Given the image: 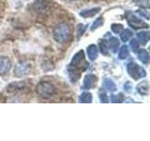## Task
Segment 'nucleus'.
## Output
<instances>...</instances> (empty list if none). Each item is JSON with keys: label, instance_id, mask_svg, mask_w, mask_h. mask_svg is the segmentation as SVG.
I'll return each mask as SVG.
<instances>
[{"label": "nucleus", "instance_id": "obj_21", "mask_svg": "<svg viewBox=\"0 0 150 141\" xmlns=\"http://www.w3.org/2000/svg\"><path fill=\"white\" fill-rule=\"evenodd\" d=\"M103 25V18L102 17H98L97 20H95L93 22L92 26L90 27V30L91 31H95L96 29H98V27H100Z\"/></svg>", "mask_w": 150, "mask_h": 141}, {"label": "nucleus", "instance_id": "obj_14", "mask_svg": "<svg viewBox=\"0 0 150 141\" xmlns=\"http://www.w3.org/2000/svg\"><path fill=\"white\" fill-rule=\"evenodd\" d=\"M138 59L143 62L144 64H148L149 63V54L145 49H141L138 51Z\"/></svg>", "mask_w": 150, "mask_h": 141}, {"label": "nucleus", "instance_id": "obj_26", "mask_svg": "<svg viewBox=\"0 0 150 141\" xmlns=\"http://www.w3.org/2000/svg\"><path fill=\"white\" fill-rule=\"evenodd\" d=\"M138 14H140V16L142 17H144L146 20H149V11L148 9H139V11H137Z\"/></svg>", "mask_w": 150, "mask_h": 141}, {"label": "nucleus", "instance_id": "obj_22", "mask_svg": "<svg viewBox=\"0 0 150 141\" xmlns=\"http://www.w3.org/2000/svg\"><path fill=\"white\" fill-rule=\"evenodd\" d=\"M111 29L112 31L115 33V34H120L122 32V30L124 29V26L123 25H121V24H112L111 26Z\"/></svg>", "mask_w": 150, "mask_h": 141}, {"label": "nucleus", "instance_id": "obj_12", "mask_svg": "<svg viewBox=\"0 0 150 141\" xmlns=\"http://www.w3.org/2000/svg\"><path fill=\"white\" fill-rule=\"evenodd\" d=\"M23 87H25V82H12L8 84V86L7 87V90L11 93L21 90L22 88H23Z\"/></svg>", "mask_w": 150, "mask_h": 141}, {"label": "nucleus", "instance_id": "obj_16", "mask_svg": "<svg viewBox=\"0 0 150 141\" xmlns=\"http://www.w3.org/2000/svg\"><path fill=\"white\" fill-rule=\"evenodd\" d=\"M119 44H120L119 40L116 39L115 37L110 38L109 41H108V46H109V49L112 50V53H115V52L117 51V49H118V47H119Z\"/></svg>", "mask_w": 150, "mask_h": 141}, {"label": "nucleus", "instance_id": "obj_19", "mask_svg": "<svg viewBox=\"0 0 150 141\" xmlns=\"http://www.w3.org/2000/svg\"><path fill=\"white\" fill-rule=\"evenodd\" d=\"M131 37H132V31L129 29H123L120 33V39L124 42L128 41Z\"/></svg>", "mask_w": 150, "mask_h": 141}, {"label": "nucleus", "instance_id": "obj_23", "mask_svg": "<svg viewBox=\"0 0 150 141\" xmlns=\"http://www.w3.org/2000/svg\"><path fill=\"white\" fill-rule=\"evenodd\" d=\"M100 51L101 53L104 55V56H107L108 53H109V46H108V42L103 40L100 42Z\"/></svg>", "mask_w": 150, "mask_h": 141}, {"label": "nucleus", "instance_id": "obj_28", "mask_svg": "<svg viewBox=\"0 0 150 141\" xmlns=\"http://www.w3.org/2000/svg\"><path fill=\"white\" fill-rule=\"evenodd\" d=\"M130 47H131V50H132L134 53L137 52L139 50V41L138 40H132L130 41Z\"/></svg>", "mask_w": 150, "mask_h": 141}, {"label": "nucleus", "instance_id": "obj_13", "mask_svg": "<svg viewBox=\"0 0 150 141\" xmlns=\"http://www.w3.org/2000/svg\"><path fill=\"white\" fill-rule=\"evenodd\" d=\"M137 90L141 95H148L149 93V83L148 81H143L137 86Z\"/></svg>", "mask_w": 150, "mask_h": 141}, {"label": "nucleus", "instance_id": "obj_20", "mask_svg": "<svg viewBox=\"0 0 150 141\" xmlns=\"http://www.w3.org/2000/svg\"><path fill=\"white\" fill-rule=\"evenodd\" d=\"M125 100L124 94L123 93H118V94H112L111 96V102L114 103H123Z\"/></svg>", "mask_w": 150, "mask_h": 141}, {"label": "nucleus", "instance_id": "obj_5", "mask_svg": "<svg viewBox=\"0 0 150 141\" xmlns=\"http://www.w3.org/2000/svg\"><path fill=\"white\" fill-rule=\"evenodd\" d=\"M127 22L133 29H141V28H148L149 26L147 23L144 22L142 19L137 17L134 13L129 12L127 15Z\"/></svg>", "mask_w": 150, "mask_h": 141}, {"label": "nucleus", "instance_id": "obj_4", "mask_svg": "<svg viewBox=\"0 0 150 141\" xmlns=\"http://www.w3.org/2000/svg\"><path fill=\"white\" fill-rule=\"evenodd\" d=\"M54 87L49 82H40L37 86V93L42 98H50L54 94Z\"/></svg>", "mask_w": 150, "mask_h": 141}, {"label": "nucleus", "instance_id": "obj_25", "mask_svg": "<svg viewBox=\"0 0 150 141\" xmlns=\"http://www.w3.org/2000/svg\"><path fill=\"white\" fill-rule=\"evenodd\" d=\"M86 26H83V24H79V26L77 27V39L78 40L83 35V33L86 32Z\"/></svg>", "mask_w": 150, "mask_h": 141}, {"label": "nucleus", "instance_id": "obj_2", "mask_svg": "<svg viewBox=\"0 0 150 141\" xmlns=\"http://www.w3.org/2000/svg\"><path fill=\"white\" fill-rule=\"evenodd\" d=\"M70 27L68 24H59L54 29V38L58 43L64 44L70 38Z\"/></svg>", "mask_w": 150, "mask_h": 141}, {"label": "nucleus", "instance_id": "obj_1", "mask_svg": "<svg viewBox=\"0 0 150 141\" xmlns=\"http://www.w3.org/2000/svg\"><path fill=\"white\" fill-rule=\"evenodd\" d=\"M86 67L87 63L86 61L84 53L83 50H80L73 56L68 67V73L70 81L72 83H76L81 77L82 73L86 70Z\"/></svg>", "mask_w": 150, "mask_h": 141}, {"label": "nucleus", "instance_id": "obj_9", "mask_svg": "<svg viewBox=\"0 0 150 141\" xmlns=\"http://www.w3.org/2000/svg\"><path fill=\"white\" fill-rule=\"evenodd\" d=\"M100 8H91V9H83L79 12L80 16L83 17V18H91L96 16L98 13L100 12Z\"/></svg>", "mask_w": 150, "mask_h": 141}, {"label": "nucleus", "instance_id": "obj_7", "mask_svg": "<svg viewBox=\"0 0 150 141\" xmlns=\"http://www.w3.org/2000/svg\"><path fill=\"white\" fill-rule=\"evenodd\" d=\"M97 82H98V77L96 75L89 73V74L86 75V77L83 79V89H91L93 88H95Z\"/></svg>", "mask_w": 150, "mask_h": 141}, {"label": "nucleus", "instance_id": "obj_24", "mask_svg": "<svg viewBox=\"0 0 150 141\" xmlns=\"http://www.w3.org/2000/svg\"><path fill=\"white\" fill-rule=\"evenodd\" d=\"M135 4L142 9H149V0H136Z\"/></svg>", "mask_w": 150, "mask_h": 141}, {"label": "nucleus", "instance_id": "obj_17", "mask_svg": "<svg viewBox=\"0 0 150 141\" xmlns=\"http://www.w3.org/2000/svg\"><path fill=\"white\" fill-rule=\"evenodd\" d=\"M93 101V96L90 92H83L79 96V102L83 103H90Z\"/></svg>", "mask_w": 150, "mask_h": 141}, {"label": "nucleus", "instance_id": "obj_6", "mask_svg": "<svg viewBox=\"0 0 150 141\" xmlns=\"http://www.w3.org/2000/svg\"><path fill=\"white\" fill-rule=\"evenodd\" d=\"M31 70V65L27 62H20L15 66L14 70V75L16 77L25 76L27 73H29Z\"/></svg>", "mask_w": 150, "mask_h": 141}, {"label": "nucleus", "instance_id": "obj_15", "mask_svg": "<svg viewBox=\"0 0 150 141\" xmlns=\"http://www.w3.org/2000/svg\"><path fill=\"white\" fill-rule=\"evenodd\" d=\"M137 38H138V41L140 42L141 44L145 45L149 41V31H142L139 32L137 34Z\"/></svg>", "mask_w": 150, "mask_h": 141}, {"label": "nucleus", "instance_id": "obj_3", "mask_svg": "<svg viewBox=\"0 0 150 141\" xmlns=\"http://www.w3.org/2000/svg\"><path fill=\"white\" fill-rule=\"evenodd\" d=\"M127 72L129 74V76L134 80H139L146 75L145 70L134 62H129L127 65Z\"/></svg>", "mask_w": 150, "mask_h": 141}, {"label": "nucleus", "instance_id": "obj_11", "mask_svg": "<svg viewBox=\"0 0 150 141\" xmlns=\"http://www.w3.org/2000/svg\"><path fill=\"white\" fill-rule=\"evenodd\" d=\"M102 86L105 89H107L108 91H111V92H115V91H116V89H117L115 83L110 78H105L104 80H103Z\"/></svg>", "mask_w": 150, "mask_h": 141}, {"label": "nucleus", "instance_id": "obj_10", "mask_svg": "<svg viewBox=\"0 0 150 141\" xmlns=\"http://www.w3.org/2000/svg\"><path fill=\"white\" fill-rule=\"evenodd\" d=\"M87 52V55H88V58L91 61L96 60V58H98V46L95 44H90L86 49Z\"/></svg>", "mask_w": 150, "mask_h": 141}, {"label": "nucleus", "instance_id": "obj_29", "mask_svg": "<svg viewBox=\"0 0 150 141\" xmlns=\"http://www.w3.org/2000/svg\"><path fill=\"white\" fill-rule=\"evenodd\" d=\"M100 102L102 103H107L108 102H109L106 92H104V91H100Z\"/></svg>", "mask_w": 150, "mask_h": 141}, {"label": "nucleus", "instance_id": "obj_18", "mask_svg": "<svg viewBox=\"0 0 150 141\" xmlns=\"http://www.w3.org/2000/svg\"><path fill=\"white\" fill-rule=\"evenodd\" d=\"M129 55V47L127 45H122L119 49L118 52V58L123 60L125 58H127Z\"/></svg>", "mask_w": 150, "mask_h": 141}, {"label": "nucleus", "instance_id": "obj_8", "mask_svg": "<svg viewBox=\"0 0 150 141\" xmlns=\"http://www.w3.org/2000/svg\"><path fill=\"white\" fill-rule=\"evenodd\" d=\"M11 68V61L8 56H0V75H4Z\"/></svg>", "mask_w": 150, "mask_h": 141}, {"label": "nucleus", "instance_id": "obj_30", "mask_svg": "<svg viewBox=\"0 0 150 141\" xmlns=\"http://www.w3.org/2000/svg\"><path fill=\"white\" fill-rule=\"evenodd\" d=\"M131 89H132V84H131V82H129V81H127L124 84V90L127 92H130Z\"/></svg>", "mask_w": 150, "mask_h": 141}, {"label": "nucleus", "instance_id": "obj_27", "mask_svg": "<svg viewBox=\"0 0 150 141\" xmlns=\"http://www.w3.org/2000/svg\"><path fill=\"white\" fill-rule=\"evenodd\" d=\"M54 66L53 64V62H43V64H42V69H43V70H46V72H48V70H54Z\"/></svg>", "mask_w": 150, "mask_h": 141}]
</instances>
